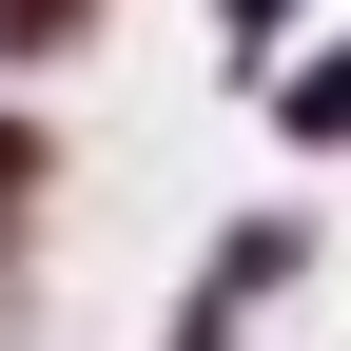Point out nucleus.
<instances>
[{
	"mask_svg": "<svg viewBox=\"0 0 351 351\" xmlns=\"http://www.w3.org/2000/svg\"><path fill=\"white\" fill-rule=\"evenodd\" d=\"M293 293H313V215H293V195H254V215H215V234H195V274H176L156 351H254Z\"/></svg>",
	"mask_w": 351,
	"mask_h": 351,
	"instance_id": "nucleus-1",
	"label": "nucleus"
},
{
	"mask_svg": "<svg viewBox=\"0 0 351 351\" xmlns=\"http://www.w3.org/2000/svg\"><path fill=\"white\" fill-rule=\"evenodd\" d=\"M254 117H274V156H313V176H351V20H313L274 78H254Z\"/></svg>",
	"mask_w": 351,
	"mask_h": 351,
	"instance_id": "nucleus-2",
	"label": "nucleus"
},
{
	"mask_svg": "<svg viewBox=\"0 0 351 351\" xmlns=\"http://www.w3.org/2000/svg\"><path fill=\"white\" fill-rule=\"evenodd\" d=\"M39 215H59V117L0 98V332H20V274H39Z\"/></svg>",
	"mask_w": 351,
	"mask_h": 351,
	"instance_id": "nucleus-3",
	"label": "nucleus"
},
{
	"mask_svg": "<svg viewBox=\"0 0 351 351\" xmlns=\"http://www.w3.org/2000/svg\"><path fill=\"white\" fill-rule=\"evenodd\" d=\"M98 20H117V0H0V78H59V59H98Z\"/></svg>",
	"mask_w": 351,
	"mask_h": 351,
	"instance_id": "nucleus-4",
	"label": "nucleus"
},
{
	"mask_svg": "<svg viewBox=\"0 0 351 351\" xmlns=\"http://www.w3.org/2000/svg\"><path fill=\"white\" fill-rule=\"evenodd\" d=\"M293 39H313V0H215V78H274Z\"/></svg>",
	"mask_w": 351,
	"mask_h": 351,
	"instance_id": "nucleus-5",
	"label": "nucleus"
}]
</instances>
